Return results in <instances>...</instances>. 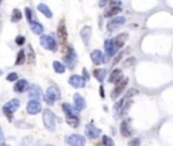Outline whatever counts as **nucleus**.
<instances>
[{
  "label": "nucleus",
  "instance_id": "nucleus-1",
  "mask_svg": "<svg viewBox=\"0 0 173 146\" xmlns=\"http://www.w3.org/2000/svg\"><path fill=\"white\" fill-rule=\"evenodd\" d=\"M64 61H65V65H66L68 68H71V69H73L74 65L77 64V54H76V52H74V49L72 46H69L66 49V52H65Z\"/></svg>",
  "mask_w": 173,
  "mask_h": 146
},
{
  "label": "nucleus",
  "instance_id": "nucleus-2",
  "mask_svg": "<svg viewBox=\"0 0 173 146\" xmlns=\"http://www.w3.org/2000/svg\"><path fill=\"white\" fill-rule=\"evenodd\" d=\"M43 125L49 131H54V129H56V117L50 110L43 111Z\"/></svg>",
  "mask_w": 173,
  "mask_h": 146
},
{
  "label": "nucleus",
  "instance_id": "nucleus-3",
  "mask_svg": "<svg viewBox=\"0 0 173 146\" xmlns=\"http://www.w3.org/2000/svg\"><path fill=\"white\" fill-rule=\"evenodd\" d=\"M127 83H129V79H127V77H122V79L116 83L114 91L111 92V97H112V99H114V100L118 99L120 95L123 94V91L126 89V87H127Z\"/></svg>",
  "mask_w": 173,
  "mask_h": 146
},
{
  "label": "nucleus",
  "instance_id": "nucleus-4",
  "mask_svg": "<svg viewBox=\"0 0 173 146\" xmlns=\"http://www.w3.org/2000/svg\"><path fill=\"white\" fill-rule=\"evenodd\" d=\"M21 105V103H19L18 99H12L11 102H8L6 105L3 107V112L4 115H7V118H8L10 120L12 119V114H14L16 110H18V107Z\"/></svg>",
  "mask_w": 173,
  "mask_h": 146
},
{
  "label": "nucleus",
  "instance_id": "nucleus-5",
  "mask_svg": "<svg viewBox=\"0 0 173 146\" xmlns=\"http://www.w3.org/2000/svg\"><path fill=\"white\" fill-rule=\"evenodd\" d=\"M41 45L45 49L50 50V52H56L57 50V42L52 35H42L41 37Z\"/></svg>",
  "mask_w": 173,
  "mask_h": 146
},
{
  "label": "nucleus",
  "instance_id": "nucleus-6",
  "mask_svg": "<svg viewBox=\"0 0 173 146\" xmlns=\"http://www.w3.org/2000/svg\"><path fill=\"white\" fill-rule=\"evenodd\" d=\"M60 97V92H58V88L57 87H49L46 91V95H45V100H46L47 104H54L56 100Z\"/></svg>",
  "mask_w": 173,
  "mask_h": 146
},
{
  "label": "nucleus",
  "instance_id": "nucleus-7",
  "mask_svg": "<svg viewBox=\"0 0 173 146\" xmlns=\"http://www.w3.org/2000/svg\"><path fill=\"white\" fill-rule=\"evenodd\" d=\"M85 134H87V137L91 138V139H95V138L100 137V134H102V130L97 129L96 126L93 125V123H88V125L85 126Z\"/></svg>",
  "mask_w": 173,
  "mask_h": 146
},
{
  "label": "nucleus",
  "instance_id": "nucleus-8",
  "mask_svg": "<svg viewBox=\"0 0 173 146\" xmlns=\"http://www.w3.org/2000/svg\"><path fill=\"white\" fill-rule=\"evenodd\" d=\"M66 143L69 146H84L85 145V138L79 134H72L66 138Z\"/></svg>",
  "mask_w": 173,
  "mask_h": 146
},
{
  "label": "nucleus",
  "instance_id": "nucleus-9",
  "mask_svg": "<svg viewBox=\"0 0 173 146\" xmlns=\"http://www.w3.org/2000/svg\"><path fill=\"white\" fill-rule=\"evenodd\" d=\"M27 112H29L30 115H35L38 114V112H41L42 107H41V103L38 102V100H30L29 103H27Z\"/></svg>",
  "mask_w": 173,
  "mask_h": 146
},
{
  "label": "nucleus",
  "instance_id": "nucleus-10",
  "mask_svg": "<svg viewBox=\"0 0 173 146\" xmlns=\"http://www.w3.org/2000/svg\"><path fill=\"white\" fill-rule=\"evenodd\" d=\"M73 102H74L73 107H74L76 111H82V110L85 108V104H87V103H85V99L80 94H74L73 95Z\"/></svg>",
  "mask_w": 173,
  "mask_h": 146
},
{
  "label": "nucleus",
  "instance_id": "nucleus-11",
  "mask_svg": "<svg viewBox=\"0 0 173 146\" xmlns=\"http://www.w3.org/2000/svg\"><path fill=\"white\" fill-rule=\"evenodd\" d=\"M104 49H106L107 57H112L115 53L118 52L116 46H115V44H114V39H107V41L104 42Z\"/></svg>",
  "mask_w": 173,
  "mask_h": 146
},
{
  "label": "nucleus",
  "instance_id": "nucleus-12",
  "mask_svg": "<svg viewBox=\"0 0 173 146\" xmlns=\"http://www.w3.org/2000/svg\"><path fill=\"white\" fill-rule=\"evenodd\" d=\"M91 60L92 62H93L95 65H100L103 64V62H106V60H104V56H103V53L100 52V50H92L91 53Z\"/></svg>",
  "mask_w": 173,
  "mask_h": 146
},
{
  "label": "nucleus",
  "instance_id": "nucleus-13",
  "mask_svg": "<svg viewBox=\"0 0 173 146\" xmlns=\"http://www.w3.org/2000/svg\"><path fill=\"white\" fill-rule=\"evenodd\" d=\"M127 38H129V34H127V32H122V34H119L116 38L114 39V44H115V46H116L118 50H120L122 47L124 46V44H126Z\"/></svg>",
  "mask_w": 173,
  "mask_h": 146
},
{
  "label": "nucleus",
  "instance_id": "nucleus-14",
  "mask_svg": "<svg viewBox=\"0 0 173 146\" xmlns=\"http://www.w3.org/2000/svg\"><path fill=\"white\" fill-rule=\"evenodd\" d=\"M69 84H71L73 88H82L85 85V81L81 76L73 74V76H71V79H69Z\"/></svg>",
  "mask_w": 173,
  "mask_h": 146
},
{
  "label": "nucleus",
  "instance_id": "nucleus-15",
  "mask_svg": "<svg viewBox=\"0 0 173 146\" xmlns=\"http://www.w3.org/2000/svg\"><path fill=\"white\" fill-rule=\"evenodd\" d=\"M57 34H58V38L62 44H65L66 41V37H68V32H66V26H65V22L61 21L58 24V30H57Z\"/></svg>",
  "mask_w": 173,
  "mask_h": 146
},
{
  "label": "nucleus",
  "instance_id": "nucleus-16",
  "mask_svg": "<svg viewBox=\"0 0 173 146\" xmlns=\"http://www.w3.org/2000/svg\"><path fill=\"white\" fill-rule=\"evenodd\" d=\"M91 32H92V29L89 26H84L81 29V32H80V34H81V39L85 45H88L89 41H91Z\"/></svg>",
  "mask_w": 173,
  "mask_h": 146
},
{
  "label": "nucleus",
  "instance_id": "nucleus-17",
  "mask_svg": "<svg viewBox=\"0 0 173 146\" xmlns=\"http://www.w3.org/2000/svg\"><path fill=\"white\" fill-rule=\"evenodd\" d=\"M29 95H30V97H31V100H38L39 97L42 96V91L38 85H31Z\"/></svg>",
  "mask_w": 173,
  "mask_h": 146
},
{
  "label": "nucleus",
  "instance_id": "nucleus-18",
  "mask_svg": "<svg viewBox=\"0 0 173 146\" xmlns=\"http://www.w3.org/2000/svg\"><path fill=\"white\" fill-rule=\"evenodd\" d=\"M120 133L123 137H130L131 135V129H130V120L126 119L120 123Z\"/></svg>",
  "mask_w": 173,
  "mask_h": 146
},
{
  "label": "nucleus",
  "instance_id": "nucleus-19",
  "mask_svg": "<svg viewBox=\"0 0 173 146\" xmlns=\"http://www.w3.org/2000/svg\"><path fill=\"white\" fill-rule=\"evenodd\" d=\"M120 79H122V70H120L119 68H116V69H114L111 73H110L108 83H118Z\"/></svg>",
  "mask_w": 173,
  "mask_h": 146
},
{
  "label": "nucleus",
  "instance_id": "nucleus-20",
  "mask_svg": "<svg viewBox=\"0 0 173 146\" xmlns=\"http://www.w3.org/2000/svg\"><path fill=\"white\" fill-rule=\"evenodd\" d=\"M30 29H31V31L37 35H41L42 32H43V26H42L39 22H35V21H32L31 23H30Z\"/></svg>",
  "mask_w": 173,
  "mask_h": 146
},
{
  "label": "nucleus",
  "instance_id": "nucleus-21",
  "mask_svg": "<svg viewBox=\"0 0 173 146\" xmlns=\"http://www.w3.org/2000/svg\"><path fill=\"white\" fill-rule=\"evenodd\" d=\"M62 111H64V114H65V117L66 118H69V117H74L76 115V110H74V107H72L71 104H68V103H64L62 104Z\"/></svg>",
  "mask_w": 173,
  "mask_h": 146
},
{
  "label": "nucleus",
  "instance_id": "nucleus-22",
  "mask_svg": "<svg viewBox=\"0 0 173 146\" xmlns=\"http://www.w3.org/2000/svg\"><path fill=\"white\" fill-rule=\"evenodd\" d=\"M26 88H27V81H26V80H18L16 84H15V87H14V91L21 94V92H24V91H26Z\"/></svg>",
  "mask_w": 173,
  "mask_h": 146
},
{
  "label": "nucleus",
  "instance_id": "nucleus-23",
  "mask_svg": "<svg viewBox=\"0 0 173 146\" xmlns=\"http://www.w3.org/2000/svg\"><path fill=\"white\" fill-rule=\"evenodd\" d=\"M107 74V69H95L93 70V77L97 80V81H103L106 79Z\"/></svg>",
  "mask_w": 173,
  "mask_h": 146
},
{
  "label": "nucleus",
  "instance_id": "nucleus-24",
  "mask_svg": "<svg viewBox=\"0 0 173 146\" xmlns=\"http://www.w3.org/2000/svg\"><path fill=\"white\" fill-rule=\"evenodd\" d=\"M120 11H122L120 7H110V8L106 11L104 16H106V18H114V16H116V15H119Z\"/></svg>",
  "mask_w": 173,
  "mask_h": 146
},
{
  "label": "nucleus",
  "instance_id": "nucleus-25",
  "mask_svg": "<svg viewBox=\"0 0 173 146\" xmlns=\"http://www.w3.org/2000/svg\"><path fill=\"white\" fill-rule=\"evenodd\" d=\"M38 11L42 12V14H43L46 18H52V16H53V14H52V10H50L49 7L46 6V4H39V6H38Z\"/></svg>",
  "mask_w": 173,
  "mask_h": 146
},
{
  "label": "nucleus",
  "instance_id": "nucleus-26",
  "mask_svg": "<svg viewBox=\"0 0 173 146\" xmlns=\"http://www.w3.org/2000/svg\"><path fill=\"white\" fill-rule=\"evenodd\" d=\"M53 68H54V70H56L57 73H64L65 70H66L65 65L62 64V62H60V61H54L53 62Z\"/></svg>",
  "mask_w": 173,
  "mask_h": 146
},
{
  "label": "nucleus",
  "instance_id": "nucleus-27",
  "mask_svg": "<svg viewBox=\"0 0 173 146\" xmlns=\"http://www.w3.org/2000/svg\"><path fill=\"white\" fill-rule=\"evenodd\" d=\"M66 122L69 123V126H72V127H77L80 123V118L77 117V115H74V117H69L66 118Z\"/></svg>",
  "mask_w": 173,
  "mask_h": 146
},
{
  "label": "nucleus",
  "instance_id": "nucleus-28",
  "mask_svg": "<svg viewBox=\"0 0 173 146\" xmlns=\"http://www.w3.org/2000/svg\"><path fill=\"white\" fill-rule=\"evenodd\" d=\"M22 19V12H21V10H18V8H15L14 11H12V16H11V22H19Z\"/></svg>",
  "mask_w": 173,
  "mask_h": 146
},
{
  "label": "nucleus",
  "instance_id": "nucleus-29",
  "mask_svg": "<svg viewBox=\"0 0 173 146\" xmlns=\"http://www.w3.org/2000/svg\"><path fill=\"white\" fill-rule=\"evenodd\" d=\"M124 22H126V19H124L123 16H116V18H115V19H114V21H112L111 23L108 24V26H111V27H110V30H112V29H114V27H115V24H123Z\"/></svg>",
  "mask_w": 173,
  "mask_h": 146
},
{
  "label": "nucleus",
  "instance_id": "nucleus-30",
  "mask_svg": "<svg viewBox=\"0 0 173 146\" xmlns=\"http://www.w3.org/2000/svg\"><path fill=\"white\" fill-rule=\"evenodd\" d=\"M24 60H26V53H24V50H21V52L18 53V57H16L15 64H16V65H22L24 62Z\"/></svg>",
  "mask_w": 173,
  "mask_h": 146
},
{
  "label": "nucleus",
  "instance_id": "nucleus-31",
  "mask_svg": "<svg viewBox=\"0 0 173 146\" xmlns=\"http://www.w3.org/2000/svg\"><path fill=\"white\" fill-rule=\"evenodd\" d=\"M103 145L104 146H114V141H112L111 137L104 135V137H103Z\"/></svg>",
  "mask_w": 173,
  "mask_h": 146
},
{
  "label": "nucleus",
  "instance_id": "nucleus-32",
  "mask_svg": "<svg viewBox=\"0 0 173 146\" xmlns=\"http://www.w3.org/2000/svg\"><path fill=\"white\" fill-rule=\"evenodd\" d=\"M24 14H26L27 21L31 23V22H32V11H31V8H29V7H27V8L24 10Z\"/></svg>",
  "mask_w": 173,
  "mask_h": 146
},
{
  "label": "nucleus",
  "instance_id": "nucleus-33",
  "mask_svg": "<svg viewBox=\"0 0 173 146\" xmlns=\"http://www.w3.org/2000/svg\"><path fill=\"white\" fill-rule=\"evenodd\" d=\"M139 143H141V139H139V138H133V139L130 141L129 146H141Z\"/></svg>",
  "mask_w": 173,
  "mask_h": 146
},
{
  "label": "nucleus",
  "instance_id": "nucleus-34",
  "mask_svg": "<svg viewBox=\"0 0 173 146\" xmlns=\"http://www.w3.org/2000/svg\"><path fill=\"white\" fill-rule=\"evenodd\" d=\"M7 80L8 81H16L18 80V74L16 73H10L8 76H7Z\"/></svg>",
  "mask_w": 173,
  "mask_h": 146
},
{
  "label": "nucleus",
  "instance_id": "nucleus-35",
  "mask_svg": "<svg viewBox=\"0 0 173 146\" xmlns=\"http://www.w3.org/2000/svg\"><path fill=\"white\" fill-rule=\"evenodd\" d=\"M15 42L19 45V46H22V45L26 42V39H24V37H22V35H19V37H16V39H15Z\"/></svg>",
  "mask_w": 173,
  "mask_h": 146
},
{
  "label": "nucleus",
  "instance_id": "nucleus-36",
  "mask_svg": "<svg viewBox=\"0 0 173 146\" xmlns=\"http://www.w3.org/2000/svg\"><path fill=\"white\" fill-rule=\"evenodd\" d=\"M122 1L120 0H110V7H120Z\"/></svg>",
  "mask_w": 173,
  "mask_h": 146
},
{
  "label": "nucleus",
  "instance_id": "nucleus-37",
  "mask_svg": "<svg viewBox=\"0 0 173 146\" xmlns=\"http://www.w3.org/2000/svg\"><path fill=\"white\" fill-rule=\"evenodd\" d=\"M82 79H84V81H88L89 80V73H88V70H87V68H84L82 69Z\"/></svg>",
  "mask_w": 173,
  "mask_h": 146
},
{
  "label": "nucleus",
  "instance_id": "nucleus-38",
  "mask_svg": "<svg viewBox=\"0 0 173 146\" xmlns=\"http://www.w3.org/2000/svg\"><path fill=\"white\" fill-rule=\"evenodd\" d=\"M123 54H124V53H123V52H120V53H119V54H118V56H116V58H115V60H114V65H116V64H118V62H119V61H120V60H122V57H123Z\"/></svg>",
  "mask_w": 173,
  "mask_h": 146
},
{
  "label": "nucleus",
  "instance_id": "nucleus-39",
  "mask_svg": "<svg viewBox=\"0 0 173 146\" xmlns=\"http://www.w3.org/2000/svg\"><path fill=\"white\" fill-rule=\"evenodd\" d=\"M135 62V60L134 58H131V60H127L126 62H124V66H129V65H133Z\"/></svg>",
  "mask_w": 173,
  "mask_h": 146
},
{
  "label": "nucleus",
  "instance_id": "nucleus-40",
  "mask_svg": "<svg viewBox=\"0 0 173 146\" xmlns=\"http://www.w3.org/2000/svg\"><path fill=\"white\" fill-rule=\"evenodd\" d=\"M100 96H102V97H104V96H106V95H104V88H103V87H100Z\"/></svg>",
  "mask_w": 173,
  "mask_h": 146
},
{
  "label": "nucleus",
  "instance_id": "nucleus-41",
  "mask_svg": "<svg viewBox=\"0 0 173 146\" xmlns=\"http://www.w3.org/2000/svg\"><path fill=\"white\" fill-rule=\"evenodd\" d=\"M106 3H107V0H100V6H102V7L106 6Z\"/></svg>",
  "mask_w": 173,
  "mask_h": 146
},
{
  "label": "nucleus",
  "instance_id": "nucleus-42",
  "mask_svg": "<svg viewBox=\"0 0 173 146\" xmlns=\"http://www.w3.org/2000/svg\"><path fill=\"white\" fill-rule=\"evenodd\" d=\"M0 146H10V145H7V143H0Z\"/></svg>",
  "mask_w": 173,
  "mask_h": 146
},
{
  "label": "nucleus",
  "instance_id": "nucleus-43",
  "mask_svg": "<svg viewBox=\"0 0 173 146\" xmlns=\"http://www.w3.org/2000/svg\"><path fill=\"white\" fill-rule=\"evenodd\" d=\"M0 138H1V130H0Z\"/></svg>",
  "mask_w": 173,
  "mask_h": 146
},
{
  "label": "nucleus",
  "instance_id": "nucleus-44",
  "mask_svg": "<svg viewBox=\"0 0 173 146\" xmlns=\"http://www.w3.org/2000/svg\"><path fill=\"white\" fill-rule=\"evenodd\" d=\"M46 146H54V145H46Z\"/></svg>",
  "mask_w": 173,
  "mask_h": 146
},
{
  "label": "nucleus",
  "instance_id": "nucleus-45",
  "mask_svg": "<svg viewBox=\"0 0 173 146\" xmlns=\"http://www.w3.org/2000/svg\"><path fill=\"white\" fill-rule=\"evenodd\" d=\"M0 74H1V70H0Z\"/></svg>",
  "mask_w": 173,
  "mask_h": 146
},
{
  "label": "nucleus",
  "instance_id": "nucleus-46",
  "mask_svg": "<svg viewBox=\"0 0 173 146\" xmlns=\"http://www.w3.org/2000/svg\"><path fill=\"white\" fill-rule=\"evenodd\" d=\"M0 3H1V0H0Z\"/></svg>",
  "mask_w": 173,
  "mask_h": 146
}]
</instances>
